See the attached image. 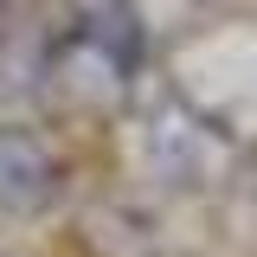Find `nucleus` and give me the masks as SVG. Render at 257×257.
I'll return each instance as SVG.
<instances>
[{
	"mask_svg": "<svg viewBox=\"0 0 257 257\" xmlns=\"http://www.w3.org/2000/svg\"><path fill=\"white\" fill-rule=\"evenodd\" d=\"M64 193V161L39 128L7 122L0 128V212L7 219H39L52 212V199Z\"/></svg>",
	"mask_w": 257,
	"mask_h": 257,
	"instance_id": "nucleus-2",
	"label": "nucleus"
},
{
	"mask_svg": "<svg viewBox=\"0 0 257 257\" xmlns=\"http://www.w3.org/2000/svg\"><path fill=\"white\" fill-rule=\"evenodd\" d=\"M219 142H212V122L193 109V103H180V96H167V116L161 122H148V161H155L167 180H180V187H199L212 167H219Z\"/></svg>",
	"mask_w": 257,
	"mask_h": 257,
	"instance_id": "nucleus-3",
	"label": "nucleus"
},
{
	"mask_svg": "<svg viewBox=\"0 0 257 257\" xmlns=\"http://www.w3.org/2000/svg\"><path fill=\"white\" fill-rule=\"evenodd\" d=\"M45 77H52V90H58L64 103H77V109H116V103L128 96L122 45H116L109 32H90V26H77L71 39L52 45Z\"/></svg>",
	"mask_w": 257,
	"mask_h": 257,
	"instance_id": "nucleus-1",
	"label": "nucleus"
}]
</instances>
